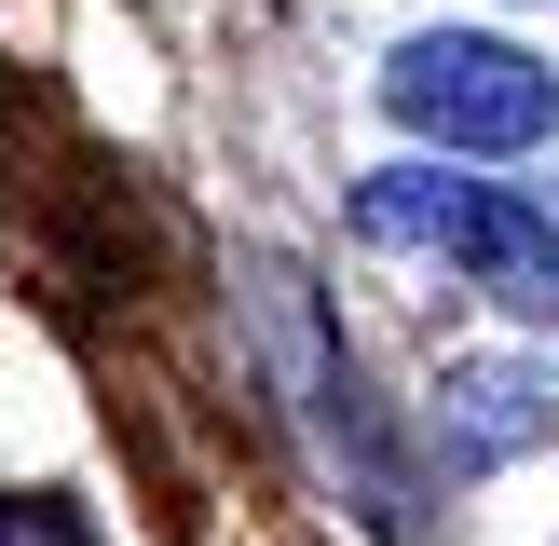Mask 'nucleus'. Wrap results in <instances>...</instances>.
<instances>
[{"label": "nucleus", "mask_w": 559, "mask_h": 546, "mask_svg": "<svg viewBox=\"0 0 559 546\" xmlns=\"http://www.w3.org/2000/svg\"><path fill=\"white\" fill-rule=\"evenodd\" d=\"M355 233L369 246H451L464 273L519 287L533 246H546V205H506L491 178H437V164H382V178L355 191Z\"/></svg>", "instance_id": "f03ea898"}, {"label": "nucleus", "mask_w": 559, "mask_h": 546, "mask_svg": "<svg viewBox=\"0 0 559 546\" xmlns=\"http://www.w3.org/2000/svg\"><path fill=\"white\" fill-rule=\"evenodd\" d=\"M382 109L409 136H451V151H533L559 123V69H533L519 41H478V27H437L382 69Z\"/></svg>", "instance_id": "f257e3e1"}, {"label": "nucleus", "mask_w": 559, "mask_h": 546, "mask_svg": "<svg viewBox=\"0 0 559 546\" xmlns=\"http://www.w3.org/2000/svg\"><path fill=\"white\" fill-rule=\"evenodd\" d=\"M546 424H559V382L533 369V355H478V369H451V464H506V451H533Z\"/></svg>", "instance_id": "7ed1b4c3"}, {"label": "nucleus", "mask_w": 559, "mask_h": 546, "mask_svg": "<svg viewBox=\"0 0 559 546\" xmlns=\"http://www.w3.org/2000/svg\"><path fill=\"white\" fill-rule=\"evenodd\" d=\"M506 300H519V314H559V205H546V246H533V273H519Z\"/></svg>", "instance_id": "20e7f679"}]
</instances>
